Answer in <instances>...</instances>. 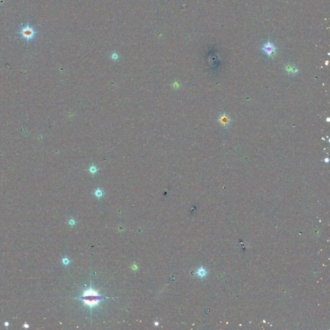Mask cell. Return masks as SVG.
I'll use <instances>...</instances> for the list:
<instances>
[{"label":"cell","instance_id":"6da1fadb","mask_svg":"<svg viewBox=\"0 0 330 330\" xmlns=\"http://www.w3.org/2000/svg\"><path fill=\"white\" fill-rule=\"evenodd\" d=\"M104 298H105V297H102L99 295L97 291L93 290L91 286L89 289L84 291L82 297L80 298V299L84 302L85 305L89 306L91 309L98 305L99 302Z\"/></svg>","mask_w":330,"mask_h":330},{"label":"cell","instance_id":"7a4b0ae2","mask_svg":"<svg viewBox=\"0 0 330 330\" xmlns=\"http://www.w3.org/2000/svg\"><path fill=\"white\" fill-rule=\"evenodd\" d=\"M17 33L22 35V37L23 38L27 40L28 41L34 38L35 35L37 34V32H35V30L34 29V28L30 27L29 23H27V25L25 26V27H22V29L20 30L19 32Z\"/></svg>","mask_w":330,"mask_h":330},{"label":"cell","instance_id":"3957f363","mask_svg":"<svg viewBox=\"0 0 330 330\" xmlns=\"http://www.w3.org/2000/svg\"><path fill=\"white\" fill-rule=\"evenodd\" d=\"M262 50L268 56H273L275 54L276 48L272 43H271L270 42H268L263 46Z\"/></svg>","mask_w":330,"mask_h":330},{"label":"cell","instance_id":"277c9868","mask_svg":"<svg viewBox=\"0 0 330 330\" xmlns=\"http://www.w3.org/2000/svg\"><path fill=\"white\" fill-rule=\"evenodd\" d=\"M219 121L221 123V125H223V126L226 127V126H228L230 124L231 120L228 116L226 115V113H223V115L220 116V117L219 119Z\"/></svg>","mask_w":330,"mask_h":330},{"label":"cell","instance_id":"5b68a950","mask_svg":"<svg viewBox=\"0 0 330 330\" xmlns=\"http://www.w3.org/2000/svg\"><path fill=\"white\" fill-rule=\"evenodd\" d=\"M198 275L200 276V277H203L206 275V272H205V270H203V269H199V271H198Z\"/></svg>","mask_w":330,"mask_h":330},{"label":"cell","instance_id":"8992f818","mask_svg":"<svg viewBox=\"0 0 330 330\" xmlns=\"http://www.w3.org/2000/svg\"><path fill=\"white\" fill-rule=\"evenodd\" d=\"M96 195L97 196V197H101L102 195H103V193H102V191H101L100 190H97L96 191V193H95Z\"/></svg>","mask_w":330,"mask_h":330},{"label":"cell","instance_id":"52a82bcc","mask_svg":"<svg viewBox=\"0 0 330 330\" xmlns=\"http://www.w3.org/2000/svg\"><path fill=\"white\" fill-rule=\"evenodd\" d=\"M324 161H325V162H326V163H328V161H329V159H328V158H326V159H324Z\"/></svg>","mask_w":330,"mask_h":330}]
</instances>
